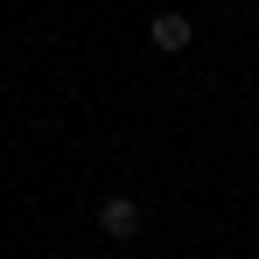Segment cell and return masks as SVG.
Instances as JSON below:
<instances>
[{
	"instance_id": "1",
	"label": "cell",
	"mask_w": 259,
	"mask_h": 259,
	"mask_svg": "<svg viewBox=\"0 0 259 259\" xmlns=\"http://www.w3.org/2000/svg\"><path fill=\"white\" fill-rule=\"evenodd\" d=\"M189 35H196V28H189V14H182V7H161V14L147 21V42L161 49V56H182V49H189Z\"/></svg>"
},
{
	"instance_id": "2",
	"label": "cell",
	"mask_w": 259,
	"mask_h": 259,
	"mask_svg": "<svg viewBox=\"0 0 259 259\" xmlns=\"http://www.w3.org/2000/svg\"><path fill=\"white\" fill-rule=\"evenodd\" d=\"M98 231H105V238H133V231H140V203H133V196H105V203H98Z\"/></svg>"
}]
</instances>
